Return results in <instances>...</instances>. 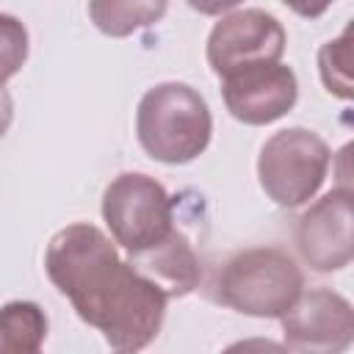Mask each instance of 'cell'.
Returning a JSON list of instances; mask_svg holds the SVG:
<instances>
[{
	"mask_svg": "<svg viewBox=\"0 0 354 354\" xmlns=\"http://www.w3.org/2000/svg\"><path fill=\"white\" fill-rule=\"evenodd\" d=\"M351 30L346 28L337 39L326 41L318 53V72L329 94L351 100Z\"/></svg>",
	"mask_w": 354,
	"mask_h": 354,
	"instance_id": "cell-13",
	"label": "cell"
},
{
	"mask_svg": "<svg viewBox=\"0 0 354 354\" xmlns=\"http://www.w3.org/2000/svg\"><path fill=\"white\" fill-rule=\"evenodd\" d=\"M102 218L113 243L136 254L169 238L174 230V202L155 177L124 171L102 194Z\"/></svg>",
	"mask_w": 354,
	"mask_h": 354,
	"instance_id": "cell-5",
	"label": "cell"
},
{
	"mask_svg": "<svg viewBox=\"0 0 354 354\" xmlns=\"http://www.w3.org/2000/svg\"><path fill=\"white\" fill-rule=\"evenodd\" d=\"M136 136L152 160L183 166L207 149L213 116L196 88L169 80L147 88L141 97L136 111Z\"/></svg>",
	"mask_w": 354,
	"mask_h": 354,
	"instance_id": "cell-2",
	"label": "cell"
},
{
	"mask_svg": "<svg viewBox=\"0 0 354 354\" xmlns=\"http://www.w3.org/2000/svg\"><path fill=\"white\" fill-rule=\"evenodd\" d=\"M285 346L293 351H346L354 340V310L346 296L329 288L301 290L279 315Z\"/></svg>",
	"mask_w": 354,
	"mask_h": 354,
	"instance_id": "cell-8",
	"label": "cell"
},
{
	"mask_svg": "<svg viewBox=\"0 0 354 354\" xmlns=\"http://www.w3.org/2000/svg\"><path fill=\"white\" fill-rule=\"evenodd\" d=\"M285 28L263 8H241L224 14L207 36V64L221 77L238 66L279 61L285 55Z\"/></svg>",
	"mask_w": 354,
	"mask_h": 354,
	"instance_id": "cell-9",
	"label": "cell"
},
{
	"mask_svg": "<svg viewBox=\"0 0 354 354\" xmlns=\"http://www.w3.org/2000/svg\"><path fill=\"white\" fill-rule=\"evenodd\" d=\"M169 0H88L94 28L111 39L133 36L163 19Z\"/></svg>",
	"mask_w": 354,
	"mask_h": 354,
	"instance_id": "cell-11",
	"label": "cell"
},
{
	"mask_svg": "<svg viewBox=\"0 0 354 354\" xmlns=\"http://www.w3.org/2000/svg\"><path fill=\"white\" fill-rule=\"evenodd\" d=\"M47 337V315L36 301H8L0 307V351L36 354Z\"/></svg>",
	"mask_w": 354,
	"mask_h": 354,
	"instance_id": "cell-12",
	"label": "cell"
},
{
	"mask_svg": "<svg viewBox=\"0 0 354 354\" xmlns=\"http://www.w3.org/2000/svg\"><path fill=\"white\" fill-rule=\"evenodd\" d=\"M296 246L301 260L318 274H332L351 263L354 210L348 185L332 188L301 213L296 224Z\"/></svg>",
	"mask_w": 354,
	"mask_h": 354,
	"instance_id": "cell-7",
	"label": "cell"
},
{
	"mask_svg": "<svg viewBox=\"0 0 354 354\" xmlns=\"http://www.w3.org/2000/svg\"><path fill=\"white\" fill-rule=\"evenodd\" d=\"M44 271L111 348L141 351L158 337L169 296L122 260L100 227L77 221L58 230L47 243Z\"/></svg>",
	"mask_w": 354,
	"mask_h": 354,
	"instance_id": "cell-1",
	"label": "cell"
},
{
	"mask_svg": "<svg viewBox=\"0 0 354 354\" xmlns=\"http://www.w3.org/2000/svg\"><path fill=\"white\" fill-rule=\"evenodd\" d=\"M301 290V268L277 246H254L232 254L216 279L218 301L252 318H279Z\"/></svg>",
	"mask_w": 354,
	"mask_h": 354,
	"instance_id": "cell-3",
	"label": "cell"
},
{
	"mask_svg": "<svg viewBox=\"0 0 354 354\" xmlns=\"http://www.w3.org/2000/svg\"><path fill=\"white\" fill-rule=\"evenodd\" d=\"M11 122H14V100H11L8 88L0 83V138L8 133Z\"/></svg>",
	"mask_w": 354,
	"mask_h": 354,
	"instance_id": "cell-17",
	"label": "cell"
},
{
	"mask_svg": "<svg viewBox=\"0 0 354 354\" xmlns=\"http://www.w3.org/2000/svg\"><path fill=\"white\" fill-rule=\"evenodd\" d=\"M293 14L304 17V19H318L335 0H282Z\"/></svg>",
	"mask_w": 354,
	"mask_h": 354,
	"instance_id": "cell-15",
	"label": "cell"
},
{
	"mask_svg": "<svg viewBox=\"0 0 354 354\" xmlns=\"http://www.w3.org/2000/svg\"><path fill=\"white\" fill-rule=\"evenodd\" d=\"M25 61H28V28L11 14H0V83L14 77Z\"/></svg>",
	"mask_w": 354,
	"mask_h": 354,
	"instance_id": "cell-14",
	"label": "cell"
},
{
	"mask_svg": "<svg viewBox=\"0 0 354 354\" xmlns=\"http://www.w3.org/2000/svg\"><path fill=\"white\" fill-rule=\"evenodd\" d=\"M332 163L329 144L307 127L274 133L257 155V180L263 194L279 207L307 205L326 180Z\"/></svg>",
	"mask_w": 354,
	"mask_h": 354,
	"instance_id": "cell-4",
	"label": "cell"
},
{
	"mask_svg": "<svg viewBox=\"0 0 354 354\" xmlns=\"http://www.w3.org/2000/svg\"><path fill=\"white\" fill-rule=\"evenodd\" d=\"M127 263L149 282H155L169 299L188 296L202 279L199 257L180 230H171L169 238H163L160 243L144 252L127 254Z\"/></svg>",
	"mask_w": 354,
	"mask_h": 354,
	"instance_id": "cell-10",
	"label": "cell"
},
{
	"mask_svg": "<svg viewBox=\"0 0 354 354\" xmlns=\"http://www.w3.org/2000/svg\"><path fill=\"white\" fill-rule=\"evenodd\" d=\"M221 97L232 119L260 127L282 119L299 100V80L279 61H260L221 75Z\"/></svg>",
	"mask_w": 354,
	"mask_h": 354,
	"instance_id": "cell-6",
	"label": "cell"
},
{
	"mask_svg": "<svg viewBox=\"0 0 354 354\" xmlns=\"http://www.w3.org/2000/svg\"><path fill=\"white\" fill-rule=\"evenodd\" d=\"M194 11L205 14V17H218V14H227L232 11L235 6H241L243 0H185Z\"/></svg>",
	"mask_w": 354,
	"mask_h": 354,
	"instance_id": "cell-16",
	"label": "cell"
}]
</instances>
